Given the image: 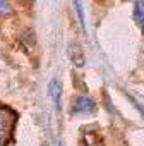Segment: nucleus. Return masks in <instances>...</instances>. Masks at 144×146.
Segmentation results:
<instances>
[{"label": "nucleus", "mask_w": 144, "mask_h": 146, "mask_svg": "<svg viewBox=\"0 0 144 146\" xmlns=\"http://www.w3.org/2000/svg\"><path fill=\"white\" fill-rule=\"evenodd\" d=\"M72 112H74V113H83V115L93 113V112H94V103H93V100L88 98V96H79V98H76V102H74Z\"/></svg>", "instance_id": "f03ea898"}, {"label": "nucleus", "mask_w": 144, "mask_h": 146, "mask_svg": "<svg viewBox=\"0 0 144 146\" xmlns=\"http://www.w3.org/2000/svg\"><path fill=\"white\" fill-rule=\"evenodd\" d=\"M135 23L141 26V29L144 31V2H135V12H134Z\"/></svg>", "instance_id": "7ed1b4c3"}, {"label": "nucleus", "mask_w": 144, "mask_h": 146, "mask_svg": "<svg viewBox=\"0 0 144 146\" xmlns=\"http://www.w3.org/2000/svg\"><path fill=\"white\" fill-rule=\"evenodd\" d=\"M58 91H60V84H58V81H53L52 83V98L57 107H58Z\"/></svg>", "instance_id": "20e7f679"}, {"label": "nucleus", "mask_w": 144, "mask_h": 146, "mask_svg": "<svg viewBox=\"0 0 144 146\" xmlns=\"http://www.w3.org/2000/svg\"><path fill=\"white\" fill-rule=\"evenodd\" d=\"M11 4L4 2V0H0V14H11Z\"/></svg>", "instance_id": "39448f33"}, {"label": "nucleus", "mask_w": 144, "mask_h": 146, "mask_svg": "<svg viewBox=\"0 0 144 146\" xmlns=\"http://www.w3.org/2000/svg\"><path fill=\"white\" fill-rule=\"evenodd\" d=\"M16 120H17V113L12 108L0 105V146H7L11 143Z\"/></svg>", "instance_id": "f257e3e1"}]
</instances>
